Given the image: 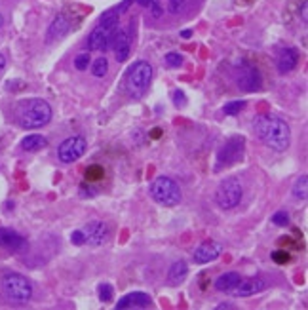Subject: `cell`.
I'll return each mask as SVG.
<instances>
[{"label":"cell","mask_w":308,"mask_h":310,"mask_svg":"<svg viewBox=\"0 0 308 310\" xmlns=\"http://www.w3.org/2000/svg\"><path fill=\"white\" fill-rule=\"evenodd\" d=\"M253 130L259 141L266 145L270 151L286 152L291 145V128L286 120L272 115H259L253 120Z\"/></svg>","instance_id":"6da1fadb"},{"label":"cell","mask_w":308,"mask_h":310,"mask_svg":"<svg viewBox=\"0 0 308 310\" xmlns=\"http://www.w3.org/2000/svg\"><path fill=\"white\" fill-rule=\"evenodd\" d=\"M15 122L23 130H38L51 120V107L40 97H29L15 103L14 108Z\"/></svg>","instance_id":"7a4b0ae2"},{"label":"cell","mask_w":308,"mask_h":310,"mask_svg":"<svg viewBox=\"0 0 308 310\" xmlns=\"http://www.w3.org/2000/svg\"><path fill=\"white\" fill-rule=\"evenodd\" d=\"M152 65L149 61H135L124 78V90L131 99H143L152 82Z\"/></svg>","instance_id":"3957f363"},{"label":"cell","mask_w":308,"mask_h":310,"mask_svg":"<svg viewBox=\"0 0 308 310\" xmlns=\"http://www.w3.org/2000/svg\"><path fill=\"white\" fill-rule=\"evenodd\" d=\"M0 288L6 299L14 304H27L33 299V284L27 276L17 274V272H6L0 278Z\"/></svg>","instance_id":"277c9868"},{"label":"cell","mask_w":308,"mask_h":310,"mask_svg":"<svg viewBox=\"0 0 308 310\" xmlns=\"http://www.w3.org/2000/svg\"><path fill=\"white\" fill-rule=\"evenodd\" d=\"M151 196L154 202L165 208H175L183 200L179 183L165 175H160L151 183Z\"/></svg>","instance_id":"5b68a950"},{"label":"cell","mask_w":308,"mask_h":310,"mask_svg":"<svg viewBox=\"0 0 308 310\" xmlns=\"http://www.w3.org/2000/svg\"><path fill=\"white\" fill-rule=\"evenodd\" d=\"M244 198V187L238 179H227L222 181L221 185L215 190V204L221 209H234L236 206H240Z\"/></svg>","instance_id":"8992f818"},{"label":"cell","mask_w":308,"mask_h":310,"mask_svg":"<svg viewBox=\"0 0 308 310\" xmlns=\"http://www.w3.org/2000/svg\"><path fill=\"white\" fill-rule=\"evenodd\" d=\"M234 82H236V88L242 90V92H259L263 88V76L255 65H251L244 59H240L236 65V71H234Z\"/></svg>","instance_id":"52a82bcc"},{"label":"cell","mask_w":308,"mask_h":310,"mask_svg":"<svg viewBox=\"0 0 308 310\" xmlns=\"http://www.w3.org/2000/svg\"><path fill=\"white\" fill-rule=\"evenodd\" d=\"M244 151H245V139L242 137V135L230 137L229 141L221 147V151L217 152V160H215L217 167H227L240 162V160L244 158Z\"/></svg>","instance_id":"ba28073f"},{"label":"cell","mask_w":308,"mask_h":310,"mask_svg":"<svg viewBox=\"0 0 308 310\" xmlns=\"http://www.w3.org/2000/svg\"><path fill=\"white\" fill-rule=\"evenodd\" d=\"M88 151V141L84 135H71L59 145L58 156L63 164H72L80 160Z\"/></svg>","instance_id":"9c48e42d"},{"label":"cell","mask_w":308,"mask_h":310,"mask_svg":"<svg viewBox=\"0 0 308 310\" xmlns=\"http://www.w3.org/2000/svg\"><path fill=\"white\" fill-rule=\"evenodd\" d=\"M0 247L8 253H21L27 249V238L17 231L0 227Z\"/></svg>","instance_id":"30bf717a"},{"label":"cell","mask_w":308,"mask_h":310,"mask_svg":"<svg viewBox=\"0 0 308 310\" xmlns=\"http://www.w3.org/2000/svg\"><path fill=\"white\" fill-rule=\"evenodd\" d=\"M84 236H86V244L92 245V247H99V245L107 244L108 236V227L103 221H90V223L82 229Z\"/></svg>","instance_id":"8fae6325"},{"label":"cell","mask_w":308,"mask_h":310,"mask_svg":"<svg viewBox=\"0 0 308 310\" xmlns=\"http://www.w3.org/2000/svg\"><path fill=\"white\" fill-rule=\"evenodd\" d=\"M74 27V21H71V15L67 12H61L53 17V21L48 27V35H46V42H53V40H61L69 31Z\"/></svg>","instance_id":"7c38bea8"},{"label":"cell","mask_w":308,"mask_h":310,"mask_svg":"<svg viewBox=\"0 0 308 310\" xmlns=\"http://www.w3.org/2000/svg\"><path fill=\"white\" fill-rule=\"evenodd\" d=\"M222 253V245L219 242H213V240H208V242H202L196 249L192 251V259L194 263L198 265H206V263H211L221 257Z\"/></svg>","instance_id":"4fadbf2b"},{"label":"cell","mask_w":308,"mask_h":310,"mask_svg":"<svg viewBox=\"0 0 308 310\" xmlns=\"http://www.w3.org/2000/svg\"><path fill=\"white\" fill-rule=\"evenodd\" d=\"M115 31L105 29V27L97 25V27L90 33V36H88V50H103V51L110 50L113 38H115Z\"/></svg>","instance_id":"5bb4252c"},{"label":"cell","mask_w":308,"mask_h":310,"mask_svg":"<svg viewBox=\"0 0 308 310\" xmlns=\"http://www.w3.org/2000/svg\"><path fill=\"white\" fill-rule=\"evenodd\" d=\"M268 288V284H266L263 278H249V280H242L238 281V286L232 291H230V295L232 297H251V295H257L261 291H265Z\"/></svg>","instance_id":"9a60e30c"},{"label":"cell","mask_w":308,"mask_h":310,"mask_svg":"<svg viewBox=\"0 0 308 310\" xmlns=\"http://www.w3.org/2000/svg\"><path fill=\"white\" fill-rule=\"evenodd\" d=\"M110 48H113L116 53V61H118V63H124V61L129 58V50H131V36H129L128 31L116 29Z\"/></svg>","instance_id":"2e32d148"},{"label":"cell","mask_w":308,"mask_h":310,"mask_svg":"<svg viewBox=\"0 0 308 310\" xmlns=\"http://www.w3.org/2000/svg\"><path fill=\"white\" fill-rule=\"evenodd\" d=\"M152 304V299L147 293L141 291H133L124 295L118 303H116V310H126V308H149Z\"/></svg>","instance_id":"e0dca14e"},{"label":"cell","mask_w":308,"mask_h":310,"mask_svg":"<svg viewBox=\"0 0 308 310\" xmlns=\"http://www.w3.org/2000/svg\"><path fill=\"white\" fill-rule=\"evenodd\" d=\"M299 65V51L293 50V48H284L279 50L278 58H276V69L282 74H287L291 72L293 69H297Z\"/></svg>","instance_id":"ac0fdd59"},{"label":"cell","mask_w":308,"mask_h":310,"mask_svg":"<svg viewBox=\"0 0 308 310\" xmlns=\"http://www.w3.org/2000/svg\"><path fill=\"white\" fill-rule=\"evenodd\" d=\"M21 151L25 152H36V151H42L48 147V139L46 135H40V133H31V135H25L21 139Z\"/></svg>","instance_id":"d6986e66"},{"label":"cell","mask_w":308,"mask_h":310,"mask_svg":"<svg viewBox=\"0 0 308 310\" xmlns=\"http://www.w3.org/2000/svg\"><path fill=\"white\" fill-rule=\"evenodd\" d=\"M188 274V265H186L185 261H175L170 270H167V284L170 286H179L183 284Z\"/></svg>","instance_id":"ffe728a7"},{"label":"cell","mask_w":308,"mask_h":310,"mask_svg":"<svg viewBox=\"0 0 308 310\" xmlns=\"http://www.w3.org/2000/svg\"><path fill=\"white\" fill-rule=\"evenodd\" d=\"M242 280L240 272H225L215 280V289L221 293H230L238 286V281Z\"/></svg>","instance_id":"44dd1931"},{"label":"cell","mask_w":308,"mask_h":310,"mask_svg":"<svg viewBox=\"0 0 308 310\" xmlns=\"http://www.w3.org/2000/svg\"><path fill=\"white\" fill-rule=\"evenodd\" d=\"M118 21H120V14H118L116 10H108V12H105V14L99 17V25H101V27H105V29H110V31L118 29Z\"/></svg>","instance_id":"7402d4cb"},{"label":"cell","mask_w":308,"mask_h":310,"mask_svg":"<svg viewBox=\"0 0 308 310\" xmlns=\"http://www.w3.org/2000/svg\"><path fill=\"white\" fill-rule=\"evenodd\" d=\"M84 177H86L88 183H97V181H103V177H105V170H103V166H99V164L88 166L86 173H84Z\"/></svg>","instance_id":"603a6c76"},{"label":"cell","mask_w":308,"mask_h":310,"mask_svg":"<svg viewBox=\"0 0 308 310\" xmlns=\"http://www.w3.org/2000/svg\"><path fill=\"white\" fill-rule=\"evenodd\" d=\"M306 175H301L299 179L295 181V185H293V196L297 198V200H306V187H308V183H306Z\"/></svg>","instance_id":"cb8c5ba5"},{"label":"cell","mask_w":308,"mask_h":310,"mask_svg":"<svg viewBox=\"0 0 308 310\" xmlns=\"http://www.w3.org/2000/svg\"><path fill=\"white\" fill-rule=\"evenodd\" d=\"M92 72L95 78H103L105 74L108 72V61L105 58H99L93 61V67H92Z\"/></svg>","instance_id":"d4e9b609"},{"label":"cell","mask_w":308,"mask_h":310,"mask_svg":"<svg viewBox=\"0 0 308 310\" xmlns=\"http://www.w3.org/2000/svg\"><path fill=\"white\" fill-rule=\"evenodd\" d=\"M113 295H115V289L110 284H101L99 289H97V297H99L101 303H108L113 301Z\"/></svg>","instance_id":"484cf974"},{"label":"cell","mask_w":308,"mask_h":310,"mask_svg":"<svg viewBox=\"0 0 308 310\" xmlns=\"http://www.w3.org/2000/svg\"><path fill=\"white\" fill-rule=\"evenodd\" d=\"M165 65L172 67V69H179L183 65V55H181L179 51H170V53H165Z\"/></svg>","instance_id":"4316f807"},{"label":"cell","mask_w":308,"mask_h":310,"mask_svg":"<svg viewBox=\"0 0 308 310\" xmlns=\"http://www.w3.org/2000/svg\"><path fill=\"white\" fill-rule=\"evenodd\" d=\"M90 61H92L90 53H88V51H82V53H78L76 59H74V67H76L78 71H86L88 65H90Z\"/></svg>","instance_id":"83f0119b"},{"label":"cell","mask_w":308,"mask_h":310,"mask_svg":"<svg viewBox=\"0 0 308 310\" xmlns=\"http://www.w3.org/2000/svg\"><path fill=\"white\" fill-rule=\"evenodd\" d=\"M244 107H245L244 99H240V101H232V103H229V105H225V115L234 116V115H238Z\"/></svg>","instance_id":"f1b7e54d"},{"label":"cell","mask_w":308,"mask_h":310,"mask_svg":"<svg viewBox=\"0 0 308 310\" xmlns=\"http://www.w3.org/2000/svg\"><path fill=\"white\" fill-rule=\"evenodd\" d=\"M272 223L276 224V227H287V224H289V215H287V211H284V209L276 211L272 215Z\"/></svg>","instance_id":"f546056e"},{"label":"cell","mask_w":308,"mask_h":310,"mask_svg":"<svg viewBox=\"0 0 308 310\" xmlns=\"http://www.w3.org/2000/svg\"><path fill=\"white\" fill-rule=\"evenodd\" d=\"M272 261L276 265H287L291 261V255L284 249H276V251H272Z\"/></svg>","instance_id":"4dcf8cb0"},{"label":"cell","mask_w":308,"mask_h":310,"mask_svg":"<svg viewBox=\"0 0 308 310\" xmlns=\"http://www.w3.org/2000/svg\"><path fill=\"white\" fill-rule=\"evenodd\" d=\"M186 0H167V12L170 14H179L181 10L185 8Z\"/></svg>","instance_id":"1f68e13d"},{"label":"cell","mask_w":308,"mask_h":310,"mask_svg":"<svg viewBox=\"0 0 308 310\" xmlns=\"http://www.w3.org/2000/svg\"><path fill=\"white\" fill-rule=\"evenodd\" d=\"M172 99H173V103L177 105V107H185L186 105V95H185V92L183 90H175L172 94Z\"/></svg>","instance_id":"d6a6232c"},{"label":"cell","mask_w":308,"mask_h":310,"mask_svg":"<svg viewBox=\"0 0 308 310\" xmlns=\"http://www.w3.org/2000/svg\"><path fill=\"white\" fill-rule=\"evenodd\" d=\"M95 194H97V190L90 187V183H88V181L80 185V196H82V198H93Z\"/></svg>","instance_id":"836d02e7"},{"label":"cell","mask_w":308,"mask_h":310,"mask_svg":"<svg viewBox=\"0 0 308 310\" xmlns=\"http://www.w3.org/2000/svg\"><path fill=\"white\" fill-rule=\"evenodd\" d=\"M71 242L74 245H84V244H86V236H84V232H82V231L71 232Z\"/></svg>","instance_id":"e575fe53"},{"label":"cell","mask_w":308,"mask_h":310,"mask_svg":"<svg viewBox=\"0 0 308 310\" xmlns=\"http://www.w3.org/2000/svg\"><path fill=\"white\" fill-rule=\"evenodd\" d=\"M149 12H151V15L154 17V19H160V17H162V14H164V8H162V4H160V0H156V2L149 8Z\"/></svg>","instance_id":"d590c367"},{"label":"cell","mask_w":308,"mask_h":310,"mask_svg":"<svg viewBox=\"0 0 308 310\" xmlns=\"http://www.w3.org/2000/svg\"><path fill=\"white\" fill-rule=\"evenodd\" d=\"M133 2H135V0H124L122 4L116 8V12H118V14H126V12H128V8L131 6Z\"/></svg>","instance_id":"8d00e7d4"},{"label":"cell","mask_w":308,"mask_h":310,"mask_svg":"<svg viewBox=\"0 0 308 310\" xmlns=\"http://www.w3.org/2000/svg\"><path fill=\"white\" fill-rule=\"evenodd\" d=\"M306 10H308V2H306V0H304V2H302V6H301V17H302V23H304V25H306V23H308Z\"/></svg>","instance_id":"74e56055"},{"label":"cell","mask_w":308,"mask_h":310,"mask_svg":"<svg viewBox=\"0 0 308 310\" xmlns=\"http://www.w3.org/2000/svg\"><path fill=\"white\" fill-rule=\"evenodd\" d=\"M135 2L139 4V6H143V8H151L156 0H135Z\"/></svg>","instance_id":"f35d334b"},{"label":"cell","mask_w":308,"mask_h":310,"mask_svg":"<svg viewBox=\"0 0 308 310\" xmlns=\"http://www.w3.org/2000/svg\"><path fill=\"white\" fill-rule=\"evenodd\" d=\"M6 69V55L4 53H0V72Z\"/></svg>","instance_id":"ab89813d"},{"label":"cell","mask_w":308,"mask_h":310,"mask_svg":"<svg viewBox=\"0 0 308 310\" xmlns=\"http://www.w3.org/2000/svg\"><path fill=\"white\" fill-rule=\"evenodd\" d=\"M190 36H192V29L181 31V38H190Z\"/></svg>","instance_id":"60d3db41"},{"label":"cell","mask_w":308,"mask_h":310,"mask_svg":"<svg viewBox=\"0 0 308 310\" xmlns=\"http://www.w3.org/2000/svg\"><path fill=\"white\" fill-rule=\"evenodd\" d=\"M160 133H162V130H160V128H154V130L151 131L152 139H158V137H160Z\"/></svg>","instance_id":"b9f144b4"},{"label":"cell","mask_w":308,"mask_h":310,"mask_svg":"<svg viewBox=\"0 0 308 310\" xmlns=\"http://www.w3.org/2000/svg\"><path fill=\"white\" fill-rule=\"evenodd\" d=\"M222 308H234V306H232V304H219V306H217V310H222Z\"/></svg>","instance_id":"7bdbcfd3"},{"label":"cell","mask_w":308,"mask_h":310,"mask_svg":"<svg viewBox=\"0 0 308 310\" xmlns=\"http://www.w3.org/2000/svg\"><path fill=\"white\" fill-rule=\"evenodd\" d=\"M0 27H2V15H0Z\"/></svg>","instance_id":"ee69618b"}]
</instances>
